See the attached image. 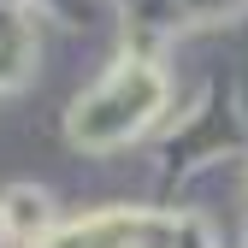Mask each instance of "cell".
Returning a JSON list of instances; mask_svg holds the SVG:
<instances>
[{
    "mask_svg": "<svg viewBox=\"0 0 248 248\" xmlns=\"http://www.w3.org/2000/svg\"><path fill=\"white\" fill-rule=\"evenodd\" d=\"M0 231H6V213H0Z\"/></svg>",
    "mask_w": 248,
    "mask_h": 248,
    "instance_id": "1",
    "label": "cell"
}]
</instances>
